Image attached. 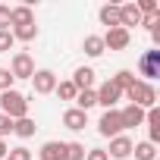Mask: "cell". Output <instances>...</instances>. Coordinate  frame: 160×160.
Listing matches in <instances>:
<instances>
[{
	"label": "cell",
	"mask_w": 160,
	"mask_h": 160,
	"mask_svg": "<svg viewBox=\"0 0 160 160\" xmlns=\"http://www.w3.org/2000/svg\"><path fill=\"white\" fill-rule=\"evenodd\" d=\"M28 82H32L35 94H53V88H57V75H53L50 69H35V75L28 78Z\"/></svg>",
	"instance_id": "8"
},
{
	"label": "cell",
	"mask_w": 160,
	"mask_h": 160,
	"mask_svg": "<svg viewBox=\"0 0 160 160\" xmlns=\"http://www.w3.org/2000/svg\"><path fill=\"white\" fill-rule=\"evenodd\" d=\"M82 50H85L91 60H98V57H104V53H107V47H104L101 35H85V41H82Z\"/></svg>",
	"instance_id": "18"
},
{
	"label": "cell",
	"mask_w": 160,
	"mask_h": 160,
	"mask_svg": "<svg viewBox=\"0 0 160 160\" xmlns=\"http://www.w3.org/2000/svg\"><path fill=\"white\" fill-rule=\"evenodd\" d=\"M132 154H135V160H157V144H151V141H138V144L132 148Z\"/></svg>",
	"instance_id": "21"
},
{
	"label": "cell",
	"mask_w": 160,
	"mask_h": 160,
	"mask_svg": "<svg viewBox=\"0 0 160 160\" xmlns=\"http://www.w3.org/2000/svg\"><path fill=\"white\" fill-rule=\"evenodd\" d=\"M7 154H10V144H7V141H0V160H3Z\"/></svg>",
	"instance_id": "32"
},
{
	"label": "cell",
	"mask_w": 160,
	"mask_h": 160,
	"mask_svg": "<svg viewBox=\"0 0 160 160\" xmlns=\"http://www.w3.org/2000/svg\"><path fill=\"white\" fill-rule=\"evenodd\" d=\"M98 19H101V25H107V28H122V25H119V3H104V7L98 10Z\"/></svg>",
	"instance_id": "13"
},
{
	"label": "cell",
	"mask_w": 160,
	"mask_h": 160,
	"mask_svg": "<svg viewBox=\"0 0 160 160\" xmlns=\"http://www.w3.org/2000/svg\"><path fill=\"white\" fill-rule=\"evenodd\" d=\"M7 160H32V151L28 148H10V154H7Z\"/></svg>",
	"instance_id": "27"
},
{
	"label": "cell",
	"mask_w": 160,
	"mask_h": 160,
	"mask_svg": "<svg viewBox=\"0 0 160 160\" xmlns=\"http://www.w3.org/2000/svg\"><path fill=\"white\" fill-rule=\"evenodd\" d=\"M63 126L72 129V132L85 129V126H88V113H85V110H78V107H69V110L63 113Z\"/></svg>",
	"instance_id": "12"
},
{
	"label": "cell",
	"mask_w": 160,
	"mask_h": 160,
	"mask_svg": "<svg viewBox=\"0 0 160 160\" xmlns=\"http://www.w3.org/2000/svg\"><path fill=\"white\" fill-rule=\"evenodd\" d=\"M138 75H144L141 82H151V78L160 75V50H157V47H154V50H144V53L138 57Z\"/></svg>",
	"instance_id": "3"
},
{
	"label": "cell",
	"mask_w": 160,
	"mask_h": 160,
	"mask_svg": "<svg viewBox=\"0 0 160 160\" xmlns=\"http://www.w3.org/2000/svg\"><path fill=\"white\" fill-rule=\"evenodd\" d=\"M69 82L78 88V91H88V88H94V69L91 66H78L75 72H72V78Z\"/></svg>",
	"instance_id": "11"
},
{
	"label": "cell",
	"mask_w": 160,
	"mask_h": 160,
	"mask_svg": "<svg viewBox=\"0 0 160 160\" xmlns=\"http://www.w3.org/2000/svg\"><path fill=\"white\" fill-rule=\"evenodd\" d=\"M119 25L129 32L132 25H141V13H138V7L135 3H122L119 7Z\"/></svg>",
	"instance_id": "15"
},
{
	"label": "cell",
	"mask_w": 160,
	"mask_h": 160,
	"mask_svg": "<svg viewBox=\"0 0 160 160\" xmlns=\"http://www.w3.org/2000/svg\"><path fill=\"white\" fill-rule=\"evenodd\" d=\"M38 132V126H35V119L32 116H25V119H16L13 122V135H19V138H32Z\"/></svg>",
	"instance_id": "19"
},
{
	"label": "cell",
	"mask_w": 160,
	"mask_h": 160,
	"mask_svg": "<svg viewBox=\"0 0 160 160\" xmlns=\"http://www.w3.org/2000/svg\"><path fill=\"white\" fill-rule=\"evenodd\" d=\"M85 160H110V157H107V151H104V148H88Z\"/></svg>",
	"instance_id": "31"
},
{
	"label": "cell",
	"mask_w": 160,
	"mask_h": 160,
	"mask_svg": "<svg viewBox=\"0 0 160 160\" xmlns=\"http://www.w3.org/2000/svg\"><path fill=\"white\" fill-rule=\"evenodd\" d=\"M72 104H75L78 110H85V113H88L91 107H98V98H94V88H88V91H78Z\"/></svg>",
	"instance_id": "23"
},
{
	"label": "cell",
	"mask_w": 160,
	"mask_h": 160,
	"mask_svg": "<svg viewBox=\"0 0 160 160\" xmlns=\"http://www.w3.org/2000/svg\"><path fill=\"white\" fill-rule=\"evenodd\" d=\"M13 32H0V53H10L13 50Z\"/></svg>",
	"instance_id": "28"
},
{
	"label": "cell",
	"mask_w": 160,
	"mask_h": 160,
	"mask_svg": "<svg viewBox=\"0 0 160 160\" xmlns=\"http://www.w3.org/2000/svg\"><path fill=\"white\" fill-rule=\"evenodd\" d=\"M3 160H7V157H3Z\"/></svg>",
	"instance_id": "33"
},
{
	"label": "cell",
	"mask_w": 160,
	"mask_h": 160,
	"mask_svg": "<svg viewBox=\"0 0 160 160\" xmlns=\"http://www.w3.org/2000/svg\"><path fill=\"white\" fill-rule=\"evenodd\" d=\"M98 132H101L104 138H116V135H122L126 129H122L119 110H104V116L98 119Z\"/></svg>",
	"instance_id": "5"
},
{
	"label": "cell",
	"mask_w": 160,
	"mask_h": 160,
	"mask_svg": "<svg viewBox=\"0 0 160 160\" xmlns=\"http://www.w3.org/2000/svg\"><path fill=\"white\" fill-rule=\"evenodd\" d=\"M7 135H13V119H10V116H3V113H0V141H3Z\"/></svg>",
	"instance_id": "29"
},
{
	"label": "cell",
	"mask_w": 160,
	"mask_h": 160,
	"mask_svg": "<svg viewBox=\"0 0 160 160\" xmlns=\"http://www.w3.org/2000/svg\"><path fill=\"white\" fill-rule=\"evenodd\" d=\"M28 22H35V13H32V7L28 3H22V7H13L10 10V25L16 28V25H28Z\"/></svg>",
	"instance_id": "17"
},
{
	"label": "cell",
	"mask_w": 160,
	"mask_h": 160,
	"mask_svg": "<svg viewBox=\"0 0 160 160\" xmlns=\"http://www.w3.org/2000/svg\"><path fill=\"white\" fill-rule=\"evenodd\" d=\"M132 148H135V141H132L129 135H116V138H110V151H107V157L126 160V157H132Z\"/></svg>",
	"instance_id": "9"
},
{
	"label": "cell",
	"mask_w": 160,
	"mask_h": 160,
	"mask_svg": "<svg viewBox=\"0 0 160 160\" xmlns=\"http://www.w3.org/2000/svg\"><path fill=\"white\" fill-rule=\"evenodd\" d=\"M10 10H13V7L0 3V32H10Z\"/></svg>",
	"instance_id": "30"
},
{
	"label": "cell",
	"mask_w": 160,
	"mask_h": 160,
	"mask_svg": "<svg viewBox=\"0 0 160 160\" xmlns=\"http://www.w3.org/2000/svg\"><path fill=\"white\" fill-rule=\"evenodd\" d=\"M126 98H129V104H135V107H141V110L157 107V88H154L151 82H141V78L132 82V88L126 91Z\"/></svg>",
	"instance_id": "2"
},
{
	"label": "cell",
	"mask_w": 160,
	"mask_h": 160,
	"mask_svg": "<svg viewBox=\"0 0 160 160\" xmlns=\"http://www.w3.org/2000/svg\"><path fill=\"white\" fill-rule=\"evenodd\" d=\"M0 113L10 116L13 122H16V119H25V116H28V98H25L22 91H16V88L3 91V94H0Z\"/></svg>",
	"instance_id": "1"
},
{
	"label": "cell",
	"mask_w": 160,
	"mask_h": 160,
	"mask_svg": "<svg viewBox=\"0 0 160 160\" xmlns=\"http://www.w3.org/2000/svg\"><path fill=\"white\" fill-rule=\"evenodd\" d=\"M10 32H13V41H35V38H38V25H35V22L16 25V28H10Z\"/></svg>",
	"instance_id": "20"
},
{
	"label": "cell",
	"mask_w": 160,
	"mask_h": 160,
	"mask_svg": "<svg viewBox=\"0 0 160 160\" xmlns=\"http://www.w3.org/2000/svg\"><path fill=\"white\" fill-rule=\"evenodd\" d=\"M10 75H13V78H32V75H35V60H32L28 50H16V53H13Z\"/></svg>",
	"instance_id": "4"
},
{
	"label": "cell",
	"mask_w": 160,
	"mask_h": 160,
	"mask_svg": "<svg viewBox=\"0 0 160 160\" xmlns=\"http://www.w3.org/2000/svg\"><path fill=\"white\" fill-rule=\"evenodd\" d=\"M110 82H113V85H116V88H119V91L126 94V91L132 88V82H135V72H132V69H119V72H116V75L110 78Z\"/></svg>",
	"instance_id": "22"
},
{
	"label": "cell",
	"mask_w": 160,
	"mask_h": 160,
	"mask_svg": "<svg viewBox=\"0 0 160 160\" xmlns=\"http://www.w3.org/2000/svg\"><path fill=\"white\" fill-rule=\"evenodd\" d=\"M144 113H148V110H141V107H135V104L122 107V110H119L122 129H138V126H144Z\"/></svg>",
	"instance_id": "10"
},
{
	"label": "cell",
	"mask_w": 160,
	"mask_h": 160,
	"mask_svg": "<svg viewBox=\"0 0 160 160\" xmlns=\"http://www.w3.org/2000/svg\"><path fill=\"white\" fill-rule=\"evenodd\" d=\"M101 41H104L107 50H126L132 44V32H126V28H107L101 35Z\"/></svg>",
	"instance_id": "6"
},
{
	"label": "cell",
	"mask_w": 160,
	"mask_h": 160,
	"mask_svg": "<svg viewBox=\"0 0 160 160\" xmlns=\"http://www.w3.org/2000/svg\"><path fill=\"white\" fill-rule=\"evenodd\" d=\"M53 94L60 98V101H75V94H78V88L69 82V78H66V82H57V88H53Z\"/></svg>",
	"instance_id": "24"
},
{
	"label": "cell",
	"mask_w": 160,
	"mask_h": 160,
	"mask_svg": "<svg viewBox=\"0 0 160 160\" xmlns=\"http://www.w3.org/2000/svg\"><path fill=\"white\" fill-rule=\"evenodd\" d=\"M94 98H98V104H101L104 110H116V104H119L122 91H119L113 82H104L101 88H94Z\"/></svg>",
	"instance_id": "7"
},
{
	"label": "cell",
	"mask_w": 160,
	"mask_h": 160,
	"mask_svg": "<svg viewBox=\"0 0 160 160\" xmlns=\"http://www.w3.org/2000/svg\"><path fill=\"white\" fill-rule=\"evenodd\" d=\"M66 157V141H44L38 151V160H63Z\"/></svg>",
	"instance_id": "14"
},
{
	"label": "cell",
	"mask_w": 160,
	"mask_h": 160,
	"mask_svg": "<svg viewBox=\"0 0 160 160\" xmlns=\"http://www.w3.org/2000/svg\"><path fill=\"white\" fill-rule=\"evenodd\" d=\"M144 126H148V141L157 144V141H160V110H157V107H151V110L144 113Z\"/></svg>",
	"instance_id": "16"
},
{
	"label": "cell",
	"mask_w": 160,
	"mask_h": 160,
	"mask_svg": "<svg viewBox=\"0 0 160 160\" xmlns=\"http://www.w3.org/2000/svg\"><path fill=\"white\" fill-rule=\"evenodd\" d=\"M85 154H88V148L82 141H66V157L63 160H85Z\"/></svg>",
	"instance_id": "25"
},
{
	"label": "cell",
	"mask_w": 160,
	"mask_h": 160,
	"mask_svg": "<svg viewBox=\"0 0 160 160\" xmlns=\"http://www.w3.org/2000/svg\"><path fill=\"white\" fill-rule=\"evenodd\" d=\"M16 85V78L10 75V69H3V66H0V94H3V91H10Z\"/></svg>",
	"instance_id": "26"
}]
</instances>
